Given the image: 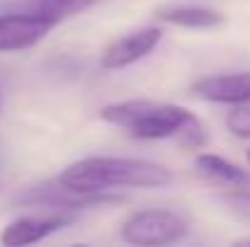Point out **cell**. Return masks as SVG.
I'll return each instance as SVG.
<instances>
[{"instance_id":"1","label":"cell","mask_w":250,"mask_h":247,"mask_svg":"<svg viewBox=\"0 0 250 247\" xmlns=\"http://www.w3.org/2000/svg\"><path fill=\"white\" fill-rule=\"evenodd\" d=\"M100 119L126 129L134 138L141 141L177 138L185 148L192 151H199L207 143L204 124L189 109L177 104L151 102V99H126V102L102 107Z\"/></svg>"},{"instance_id":"11","label":"cell","mask_w":250,"mask_h":247,"mask_svg":"<svg viewBox=\"0 0 250 247\" xmlns=\"http://www.w3.org/2000/svg\"><path fill=\"white\" fill-rule=\"evenodd\" d=\"M194 165H197V170L204 177H209L216 184H224V187H231V189H243L248 184V174L238 165L229 163V160H224L219 155L202 153V155H197Z\"/></svg>"},{"instance_id":"2","label":"cell","mask_w":250,"mask_h":247,"mask_svg":"<svg viewBox=\"0 0 250 247\" xmlns=\"http://www.w3.org/2000/svg\"><path fill=\"white\" fill-rule=\"evenodd\" d=\"M59 182L78 191H109L114 187H166L172 182L163 165L134 158H85L68 165Z\"/></svg>"},{"instance_id":"13","label":"cell","mask_w":250,"mask_h":247,"mask_svg":"<svg viewBox=\"0 0 250 247\" xmlns=\"http://www.w3.org/2000/svg\"><path fill=\"white\" fill-rule=\"evenodd\" d=\"M229 204L233 206V211L250 223V194H231L229 196Z\"/></svg>"},{"instance_id":"7","label":"cell","mask_w":250,"mask_h":247,"mask_svg":"<svg viewBox=\"0 0 250 247\" xmlns=\"http://www.w3.org/2000/svg\"><path fill=\"white\" fill-rule=\"evenodd\" d=\"M197 97L219 104H250V73L207 76L192 82Z\"/></svg>"},{"instance_id":"4","label":"cell","mask_w":250,"mask_h":247,"mask_svg":"<svg viewBox=\"0 0 250 247\" xmlns=\"http://www.w3.org/2000/svg\"><path fill=\"white\" fill-rule=\"evenodd\" d=\"M119 196H109L104 191H78L66 184L49 182L42 187H32L24 194L15 199V204L22 206H46L51 211H76V209H90V206H102V204H119Z\"/></svg>"},{"instance_id":"9","label":"cell","mask_w":250,"mask_h":247,"mask_svg":"<svg viewBox=\"0 0 250 247\" xmlns=\"http://www.w3.org/2000/svg\"><path fill=\"white\" fill-rule=\"evenodd\" d=\"M156 19L187 29H214L224 24V15L219 10L202 5H167L156 10Z\"/></svg>"},{"instance_id":"5","label":"cell","mask_w":250,"mask_h":247,"mask_svg":"<svg viewBox=\"0 0 250 247\" xmlns=\"http://www.w3.org/2000/svg\"><path fill=\"white\" fill-rule=\"evenodd\" d=\"M56 24L51 19L27 15V12H5L0 15V51H22L37 46Z\"/></svg>"},{"instance_id":"6","label":"cell","mask_w":250,"mask_h":247,"mask_svg":"<svg viewBox=\"0 0 250 247\" xmlns=\"http://www.w3.org/2000/svg\"><path fill=\"white\" fill-rule=\"evenodd\" d=\"M163 32L158 27H144V29H136L117 41H112L102 56H100V66L107 68V71H119V68H126L141 58H146L161 41Z\"/></svg>"},{"instance_id":"14","label":"cell","mask_w":250,"mask_h":247,"mask_svg":"<svg viewBox=\"0 0 250 247\" xmlns=\"http://www.w3.org/2000/svg\"><path fill=\"white\" fill-rule=\"evenodd\" d=\"M248 160H250V151H248Z\"/></svg>"},{"instance_id":"10","label":"cell","mask_w":250,"mask_h":247,"mask_svg":"<svg viewBox=\"0 0 250 247\" xmlns=\"http://www.w3.org/2000/svg\"><path fill=\"white\" fill-rule=\"evenodd\" d=\"M97 0H17L10 7H12V12H27V15L51 19L54 24H61L63 19L85 12Z\"/></svg>"},{"instance_id":"12","label":"cell","mask_w":250,"mask_h":247,"mask_svg":"<svg viewBox=\"0 0 250 247\" xmlns=\"http://www.w3.org/2000/svg\"><path fill=\"white\" fill-rule=\"evenodd\" d=\"M226 126L233 136L250 138V104H233V109L226 114Z\"/></svg>"},{"instance_id":"8","label":"cell","mask_w":250,"mask_h":247,"mask_svg":"<svg viewBox=\"0 0 250 247\" xmlns=\"http://www.w3.org/2000/svg\"><path fill=\"white\" fill-rule=\"evenodd\" d=\"M71 218L68 216H49V218H17L10 226H5V230L0 233V243L7 247H22V245H34L39 240H44L46 235L56 233L59 228H63Z\"/></svg>"},{"instance_id":"3","label":"cell","mask_w":250,"mask_h":247,"mask_svg":"<svg viewBox=\"0 0 250 247\" xmlns=\"http://www.w3.org/2000/svg\"><path fill=\"white\" fill-rule=\"evenodd\" d=\"M189 223L172 209H146L131 213L122 223V240L129 245H170L187 235Z\"/></svg>"}]
</instances>
